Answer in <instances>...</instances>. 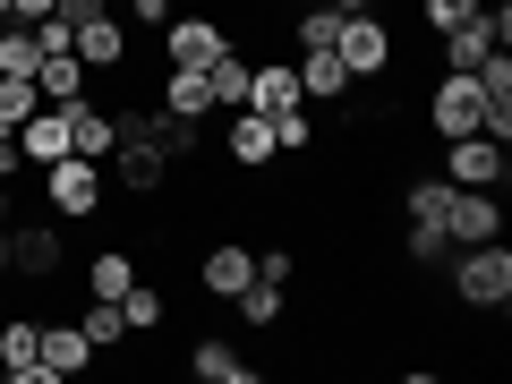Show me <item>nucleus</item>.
<instances>
[{
    "label": "nucleus",
    "mask_w": 512,
    "mask_h": 384,
    "mask_svg": "<svg viewBox=\"0 0 512 384\" xmlns=\"http://www.w3.org/2000/svg\"><path fill=\"white\" fill-rule=\"evenodd\" d=\"M444 265H453V299H461V308H478V316H487V308L504 316V308H512V248H504V239L453 248Z\"/></svg>",
    "instance_id": "obj_1"
},
{
    "label": "nucleus",
    "mask_w": 512,
    "mask_h": 384,
    "mask_svg": "<svg viewBox=\"0 0 512 384\" xmlns=\"http://www.w3.org/2000/svg\"><path fill=\"white\" fill-rule=\"evenodd\" d=\"M333 60H342L359 86H376V77H393V60H402V43H393V26L376 18V9H350L342 35H333Z\"/></svg>",
    "instance_id": "obj_2"
},
{
    "label": "nucleus",
    "mask_w": 512,
    "mask_h": 384,
    "mask_svg": "<svg viewBox=\"0 0 512 384\" xmlns=\"http://www.w3.org/2000/svg\"><path fill=\"white\" fill-rule=\"evenodd\" d=\"M43 205H52V222H94L103 214V163H86V154L43 163Z\"/></svg>",
    "instance_id": "obj_3"
},
{
    "label": "nucleus",
    "mask_w": 512,
    "mask_h": 384,
    "mask_svg": "<svg viewBox=\"0 0 512 384\" xmlns=\"http://www.w3.org/2000/svg\"><path fill=\"white\" fill-rule=\"evenodd\" d=\"M444 180H453V188H504L512 180V146H495L487 128L444 137Z\"/></svg>",
    "instance_id": "obj_4"
},
{
    "label": "nucleus",
    "mask_w": 512,
    "mask_h": 384,
    "mask_svg": "<svg viewBox=\"0 0 512 384\" xmlns=\"http://www.w3.org/2000/svg\"><path fill=\"white\" fill-rule=\"evenodd\" d=\"M231 43H239V35L222 26V9H197V18H171V26H163V60H180V69H214Z\"/></svg>",
    "instance_id": "obj_5"
},
{
    "label": "nucleus",
    "mask_w": 512,
    "mask_h": 384,
    "mask_svg": "<svg viewBox=\"0 0 512 384\" xmlns=\"http://www.w3.org/2000/svg\"><path fill=\"white\" fill-rule=\"evenodd\" d=\"M60 265H69V248H60V222H9V274H26V282H52Z\"/></svg>",
    "instance_id": "obj_6"
},
{
    "label": "nucleus",
    "mask_w": 512,
    "mask_h": 384,
    "mask_svg": "<svg viewBox=\"0 0 512 384\" xmlns=\"http://www.w3.org/2000/svg\"><path fill=\"white\" fill-rule=\"evenodd\" d=\"M77 60L86 69H128V18L111 0H94L86 18H77Z\"/></svg>",
    "instance_id": "obj_7"
},
{
    "label": "nucleus",
    "mask_w": 512,
    "mask_h": 384,
    "mask_svg": "<svg viewBox=\"0 0 512 384\" xmlns=\"http://www.w3.org/2000/svg\"><path fill=\"white\" fill-rule=\"evenodd\" d=\"M453 248H478V239H504V188H453V214H444Z\"/></svg>",
    "instance_id": "obj_8"
},
{
    "label": "nucleus",
    "mask_w": 512,
    "mask_h": 384,
    "mask_svg": "<svg viewBox=\"0 0 512 384\" xmlns=\"http://www.w3.org/2000/svg\"><path fill=\"white\" fill-rule=\"evenodd\" d=\"M427 128H436V137H470L478 128V77L444 69L436 86H427Z\"/></svg>",
    "instance_id": "obj_9"
},
{
    "label": "nucleus",
    "mask_w": 512,
    "mask_h": 384,
    "mask_svg": "<svg viewBox=\"0 0 512 384\" xmlns=\"http://www.w3.org/2000/svg\"><path fill=\"white\" fill-rule=\"evenodd\" d=\"M0 376L9 384H60L52 367H43V325L35 316H9V325H0Z\"/></svg>",
    "instance_id": "obj_10"
},
{
    "label": "nucleus",
    "mask_w": 512,
    "mask_h": 384,
    "mask_svg": "<svg viewBox=\"0 0 512 384\" xmlns=\"http://www.w3.org/2000/svg\"><path fill=\"white\" fill-rule=\"evenodd\" d=\"M308 94H299V60H248V103L239 111H265V120H282V111H299Z\"/></svg>",
    "instance_id": "obj_11"
},
{
    "label": "nucleus",
    "mask_w": 512,
    "mask_h": 384,
    "mask_svg": "<svg viewBox=\"0 0 512 384\" xmlns=\"http://www.w3.org/2000/svg\"><path fill=\"white\" fill-rule=\"evenodd\" d=\"M222 154H231V171L282 163V154H274V120H265V111H222Z\"/></svg>",
    "instance_id": "obj_12"
},
{
    "label": "nucleus",
    "mask_w": 512,
    "mask_h": 384,
    "mask_svg": "<svg viewBox=\"0 0 512 384\" xmlns=\"http://www.w3.org/2000/svg\"><path fill=\"white\" fill-rule=\"evenodd\" d=\"M197 282H205V299H222V308H231V299L256 282V256L239 248V239H214V248L197 256Z\"/></svg>",
    "instance_id": "obj_13"
},
{
    "label": "nucleus",
    "mask_w": 512,
    "mask_h": 384,
    "mask_svg": "<svg viewBox=\"0 0 512 384\" xmlns=\"http://www.w3.org/2000/svg\"><path fill=\"white\" fill-rule=\"evenodd\" d=\"M60 120H69V154H86V163H103L111 146H120V120L94 103H60Z\"/></svg>",
    "instance_id": "obj_14"
},
{
    "label": "nucleus",
    "mask_w": 512,
    "mask_h": 384,
    "mask_svg": "<svg viewBox=\"0 0 512 384\" xmlns=\"http://www.w3.org/2000/svg\"><path fill=\"white\" fill-rule=\"evenodd\" d=\"M188 376H197V384H256L265 367H256L248 350H231V342H197V350H188Z\"/></svg>",
    "instance_id": "obj_15"
},
{
    "label": "nucleus",
    "mask_w": 512,
    "mask_h": 384,
    "mask_svg": "<svg viewBox=\"0 0 512 384\" xmlns=\"http://www.w3.org/2000/svg\"><path fill=\"white\" fill-rule=\"evenodd\" d=\"M18 154H26V171H43V163H60V154H69V120H60V111L43 103L35 120L18 128Z\"/></svg>",
    "instance_id": "obj_16"
},
{
    "label": "nucleus",
    "mask_w": 512,
    "mask_h": 384,
    "mask_svg": "<svg viewBox=\"0 0 512 384\" xmlns=\"http://www.w3.org/2000/svg\"><path fill=\"white\" fill-rule=\"evenodd\" d=\"M350 86H359V77L333 52H299V94H308V103H350Z\"/></svg>",
    "instance_id": "obj_17"
},
{
    "label": "nucleus",
    "mask_w": 512,
    "mask_h": 384,
    "mask_svg": "<svg viewBox=\"0 0 512 384\" xmlns=\"http://www.w3.org/2000/svg\"><path fill=\"white\" fill-rule=\"evenodd\" d=\"M35 94H43V103H86V60H77V52H52V60H43V69H35Z\"/></svg>",
    "instance_id": "obj_18"
},
{
    "label": "nucleus",
    "mask_w": 512,
    "mask_h": 384,
    "mask_svg": "<svg viewBox=\"0 0 512 384\" xmlns=\"http://www.w3.org/2000/svg\"><path fill=\"white\" fill-rule=\"evenodd\" d=\"M342 18H350V9H333V0H299V18H291V43H299V52H333Z\"/></svg>",
    "instance_id": "obj_19"
},
{
    "label": "nucleus",
    "mask_w": 512,
    "mask_h": 384,
    "mask_svg": "<svg viewBox=\"0 0 512 384\" xmlns=\"http://www.w3.org/2000/svg\"><path fill=\"white\" fill-rule=\"evenodd\" d=\"M43 367H52V376H86L94 367V342L77 325H43Z\"/></svg>",
    "instance_id": "obj_20"
},
{
    "label": "nucleus",
    "mask_w": 512,
    "mask_h": 384,
    "mask_svg": "<svg viewBox=\"0 0 512 384\" xmlns=\"http://www.w3.org/2000/svg\"><path fill=\"white\" fill-rule=\"evenodd\" d=\"M77 333L94 342V359H111V350L128 342V316H120V299H86V316H77Z\"/></svg>",
    "instance_id": "obj_21"
},
{
    "label": "nucleus",
    "mask_w": 512,
    "mask_h": 384,
    "mask_svg": "<svg viewBox=\"0 0 512 384\" xmlns=\"http://www.w3.org/2000/svg\"><path fill=\"white\" fill-rule=\"evenodd\" d=\"M231 308H239V325H256V333H274L282 316H291V299H282V282H248V291H239Z\"/></svg>",
    "instance_id": "obj_22"
},
{
    "label": "nucleus",
    "mask_w": 512,
    "mask_h": 384,
    "mask_svg": "<svg viewBox=\"0 0 512 384\" xmlns=\"http://www.w3.org/2000/svg\"><path fill=\"white\" fill-rule=\"evenodd\" d=\"M120 316H128V333H163V325H171V299L154 291V282H128V291H120Z\"/></svg>",
    "instance_id": "obj_23"
},
{
    "label": "nucleus",
    "mask_w": 512,
    "mask_h": 384,
    "mask_svg": "<svg viewBox=\"0 0 512 384\" xmlns=\"http://www.w3.org/2000/svg\"><path fill=\"white\" fill-rule=\"evenodd\" d=\"M128 282H137V256H128V248H103L86 265V299H120Z\"/></svg>",
    "instance_id": "obj_24"
},
{
    "label": "nucleus",
    "mask_w": 512,
    "mask_h": 384,
    "mask_svg": "<svg viewBox=\"0 0 512 384\" xmlns=\"http://www.w3.org/2000/svg\"><path fill=\"white\" fill-rule=\"evenodd\" d=\"M436 43H444V69H461V77H470V69H478V60H487V52H495V43H487V26H478V18H461V26H453V35H436Z\"/></svg>",
    "instance_id": "obj_25"
},
{
    "label": "nucleus",
    "mask_w": 512,
    "mask_h": 384,
    "mask_svg": "<svg viewBox=\"0 0 512 384\" xmlns=\"http://www.w3.org/2000/svg\"><path fill=\"white\" fill-rule=\"evenodd\" d=\"M205 77H214V111H239V103H248V52H239V43H231Z\"/></svg>",
    "instance_id": "obj_26"
},
{
    "label": "nucleus",
    "mask_w": 512,
    "mask_h": 384,
    "mask_svg": "<svg viewBox=\"0 0 512 384\" xmlns=\"http://www.w3.org/2000/svg\"><path fill=\"white\" fill-rule=\"evenodd\" d=\"M402 214L410 222H444V214H453V180H444V171H436V180H410L402 188Z\"/></svg>",
    "instance_id": "obj_27"
},
{
    "label": "nucleus",
    "mask_w": 512,
    "mask_h": 384,
    "mask_svg": "<svg viewBox=\"0 0 512 384\" xmlns=\"http://www.w3.org/2000/svg\"><path fill=\"white\" fill-rule=\"evenodd\" d=\"M43 69V52H35V26H0V77H35Z\"/></svg>",
    "instance_id": "obj_28"
},
{
    "label": "nucleus",
    "mask_w": 512,
    "mask_h": 384,
    "mask_svg": "<svg viewBox=\"0 0 512 384\" xmlns=\"http://www.w3.org/2000/svg\"><path fill=\"white\" fill-rule=\"evenodd\" d=\"M402 256H410V265H427V274H436L444 256H453V231H444V222H410V239H402Z\"/></svg>",
    "instance_id": "obj_29"
},
{
    "label": "nucleus",
    "mask_w": 512,
    "mask_h": 384,
    "mask_svg": "<svg viewBox=\"0 0 512 384\" xmlns=\"http://www.w3.org/2000/svg\"><path fill=\"white\" fill-rule=\"evenodd\" d=\"M43 111V94H35V77H0V128H26Z\"/></svg>",
    "instance_id": "obj_30"
},
{
    "label": "nucleus",
    "mask_w": 512,
    "mask_h": 384,
    "mask_svg": "<svg viewBox=\"0 0 512 384\" xmlns=\"http://www.w3.org/2000/svg\"><path fill=\"white\" fill-rule=\"evenodd\" d=\"M308 146H316V120H308V103H299V111L274 120V154H308Z\"/></svg>",
    "instance_id": "obj_31"
},
{
    "label": "nucleus",
    "mask_w": 512,
    "mask_h": 384,
    "mask_svg": "<svg viewBox=\"0 0 512 384\" xmlns=\"http://www.w3.org/2000/svg\"><path fill=\"white\" fill-rule=\"evenodd\" d=\"M419 18H427V35H453L461 18H478V0H419Z\"/></svg>",
    "instance_id": "obj_32"
},
{
    "label": "nucleus",
    "mask_w": 512,
    "mask_h": 384,
    "mask_svg": "<svg viewBox=\"0 0 512 384\" xmlns=\"http://www.w3.org/2000/svg\"><path fill=\"white\" fill-rule=\"evenodd\" d=\"M120 18H128V26H146V35H154V26H171L180 9H171V0H120Z\"/></svg>",
    "instance_id": "obj_33"
},
{
    "label": "nucleus",
    "mask_w": 512,
    "mask_h": 384,
    "mask_svg": "<svg viewBox=\"0 0 512 384\" xmlns=\"http://www.w3.org/2000/svg\"><path fill=\"white\" fill-rule=\"evenodd\" d=\"M256 282H282V291H291V248H265V256H256Z\"/></svg>",
    "instance_id": "obj_34"
},
{
    "label": "nucleus",
    "mask_w": 512,
    "mask_h": 384,
    "mask_svg": "<svg viewBox=\"0 0 512 384\" xmlns=\"http://www.w3.org/2000/svg\"><path fill=\"white\" fill-rule=\"evenodd\" d=\"M52 9H60V0H9V18H18V26L26 18H52Z\"/></svg>",
    "instance_id": "obj_35"
},
{
    "label": "nucleus",
    "mask_w": 512,
    "mask_h": 384,
    "mask_svg": "<svg viewBox=\"0 0 512 384\" xmlns=\"http://www.w3.org/2000/svg\"><path fill=\"white\" fill-rule=\"evenodd\" d=\"M9 222H18V188L0 180V231H9Z\"/></svg>",
    "instance_id": "obj_36"
},
{
    "label": "nucleus",
    "mask_w": 512,
    "mask_h": 384,
    "mask_svg": "<svg viewBox=\"0 0 512 384\" xmlns=\"http://www.w3.org/2000/svg\"><path fill=\"white\" fill-rule=\"evenodd\" d=\"M0 282H9V231H0Z\"/></svg>",
    "instance_id": "obj_37"
},
{
    "label": "nucleus",
    "mask_w": 512,
    "mask_h": 384,
    "mask_svg": "<svg viewBox=\"0 0 512 384\" xmlns=\"http://www.w3.org/2000/svg\"><path fill=\"white\" fill-rule=\"evenodd\" d=\"M333 9H376V0H333Z\"/></svg>",
    "instance_id": "obj_38"
},
{
    "label": "nucleus",
    "mask_w": 512,
    "mask_h": 384,
    "mask_svg": "<svg viewBox=\"0 0 512 384\" xmlns=\"http://www.w3.org/2000/svg\"><path fill=\"white\" fill-rule=\"evenodd\" d=\"M0 26H9V0H0Z\"/></svg>",
    "instance_id": "obj_39"
},
{
    "label": "nucleus",
    "mask_w": 512,
    "mask_h": 384,
    "mask_svg": "<svg viewBox=\"0 0 512 384\" xmlns=\"http://www.w3.org/2000/svg\"><path fill=\"white\" fill-rule=\"evenodd\" d=\"M111 9H120V0H111Z\"/></svg>",
    "instance_id": "obj_40"
}]
</instances>
